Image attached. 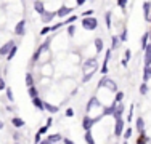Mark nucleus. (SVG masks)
Returning <instances> with one entry per match:
<instances>
[{
	"label": "nucleus",
	"instance_id": "nucleus-37",
	"mask_svg": "<svg viewBox=\"0 0 151 144\" xmlns=\"http://www.w3.org/2000/svg\"><path fill=\"white\" fill-rule=\"evenodd\" d=\"M5 90H6V99L13 102V99H15V96H13V91H11V88H10V87H6Z\"/></svg>",
	"mask_w": 151,
	"mask_h": 144
},
{
	"label": "nucleus",
	"instance_id": "nucleus-49",
	"mask_svg": "<svg viewBox=\"0 0 151 144\" xmlns=\"http://www.w3.org/2000/svg\"><path fill=\"white\" fill-rule=\"evenodd\" d=\"M92 15H93V10H88V11L82 13V16H92Z\"/></svg>",
	"mask_w": 151,
	"mask_h": 144
},
{
	"label": "nucleus",
	"instance_id": "nucleus-1",
	"mask_svg": "<svg viewBox=\"0 0 151 144\" xmlns=\"http://www.w3.org/2000/svg\"><path fill=\"white\" fill-rule=\"evenodd\" d=\"M98 88H108L109 91H113V93H116L118 91V83H116L113 78L106 77V75H103L100 78V82H98Z\"/></svg>",
	"mask_w": 151,
	"mask_h": 144
},
{
	"label": "nucleus",
	"instance_id": "nucleus-2",
	"mask_svg": "<svg viewBox=\"0 0 151 144\" xmlns=\"http://www.w3.org/2000/svg\"><path fill=\"white\" fill-rule=\"evenodd\" d=\"M82 27L85 30H95L98 27V19L93 18V16H84L82 19Z\"/></svg>",
	"mask_w": 151,
	"mask_h": 144
},
{
	"label": "nucleus",
	"instance_id": "nucleus-50",
	"mask_svg": "<svg viewBox=\"0 0 151 144\" xmlns=\"http://www.w3.org/2000/svg\"><path fill=\"white\" fill-rule=\"evenodd\" d=\"M85 2H87V0H76V5H77V6H80V5H84Z\"/></svg>",
	"mask_w": 151,
	"mask_h": 144
},
{
	"label": "nucleus",
	"instance_id": "nucleus-40",
	"mask_svg": "<svg viewBox=\"0 0 151 144\" xmlns=\"http://www.w3.org/2000/svg\"><path fill=\"white\" fill-rule=\"evenodd\" d=\"M127 37H129L127 35V30H124V32L119 35V40H121V42H127Z\"/></svg>",
	"mask_w": 151,
	"mask_h": 144
},
{
	"label": "nucleus",
	"instance_id": "nucleus-36",
	"mask_svg": "<svg viewBox=\"0 0 151 144\" xmlns=\"http://www.w3.org/2000/svg\"><path fill=\"white\" fill-rule=\"evenodd\" d=\"M146 93H148V83L143 82V83L140 85V95H146Z\"/></svg>",
	"mask_w": 151,
	"mask_h": 144
},
{
	"label": "nucleus",
	"instance_id": "nucleus-39",
	"mask_svg": "<svg viewBox=\"0 0 151 144\" xmlns=\"http://www.w3.org/2000/svg\"><path fill=\"white\" fill-rule=\"evenodd\" d=\"M51 32V27L50 26H45L42 30H40V35H47V34H50Z\"/></svg>",
	"mask_w": 151,
	"mask_h": 144
},
{
	"label": "nucleus",
	"instance_id": "nucleus-29",
	"mask_svg": "<svg viewBox=\"0 0 151 144\" xmlns=\"http://www.w3.org/2000/svg\"><path fill=\"white\" fill-rule=\"evenodd\" d=\"M148 141H150V139L146 138L145 131H143V133H140V136L137 138V144H143V143H148Z\"/></svg>",
	"mask_w": 151,
	"mask_h": 144
},
{
	"label": "nucleus",
	"instance_id": "nucleus-21",
	"mask_svg": "<svg viewBox=\"0 0 151 144\" xmlns=\"http://www.w3.org/2000/svg\"><path fill=\"white\" fill-rule=\"evenodd\" d=\"M103 48H105L103 40H101V39H95V50H97V53H101Z\"/></svg>",
	"mask_w": 151,
	"mask_h": 144
},
{
	"label": "nucleus",
	"instance_id": "nucleus-24",
	"mask_svg": "<svg viewBox=\"0 0 151 144\" xmlns=\"http://www.w3.org/2000/svg\"><path fill=\"white\" fill-rule=\"evenodd\" d=\"M16 51H18V47H16V45H15V47H11V50H10L8 53H6V56H5V58H6V61H11L13 58H15Z\"/></svg>",
	"mask_w": 151,
	"mask_h": 144
},
{
	"label": "nucleus",
	"instance_id": "nucleus-54",
	"mask_svg": "<svg viewBox=\"0 0 151 144\" xmlns=\"http://www.w3.org/2000/svg\"><path fill=\"white\" fill-rule=\"evenodd\" d=\"M2 128H3V123H2V122H0V130H2Z\"/></svg>",
	"mask_w": 151,
	"mask_h": 144
},
{
	"label": "nucleus",
	"instance_id": "nucleus-27",
	"mask_svg": "<svg viewBox=\"0 0 151 144\" xmlns=\"http://www.w3.org/2000/svg\"><path fill=\"white\" fill-rule=\"evenodd\" d=\"M111 15H113L111 11H106V15H105V21H106V27H108V29H111V26H113V21H111Z\"/></svg>",
	"mask_w": 151,
	"mask_h": 144
},
{
	"label": "nucleus",
	"instance_id": "nucleus-4",
	"mask_svg": "<svg viewBox=\"0 0 151 144\" xmlns=\"http://www.w3.org/2000/svg\"><path fill=\"white\" fill-rule=\"evenodd\" d=\"M124 128H125L124 119H122V117H118V119H116V123H114V136H116V138L122 136V133H124Z\"/></svg>",
	"mask_w": 151,
	"mask_h": 144
},
{
	"label": "nucleus",
	"instance_id": "nucleus-5",
	"mask_svg": "<svg viewBox=\"0 0 151 144\" xmlns=\"http://www.w3.org/2000/svg\"><path fill=\"white\" fill-rule=\"evenodd\" d=\"M40 16H42V23L43 24H50L55 19V16H56V11H48V10H45Z\"/></svg>",
	"mask_w": 151,
	"mask_h": 144
},
{
	"label": "nucleus",
	"instance_id": "nucleus-11",
	"mask_svg": "<svg viewBox=\"0 0 151 144\" xmlns=\"http://www.w3.org/2000/svg\"><path fill=\"white\" fill-rule=\"evenodd\" d=\"M124 111H125L124 104H122V102H118V106H116V111H114V114H113V117H114V119H118V117H122V114H124Z\"/></svg>",
	"mask_w": 151,
	"mask_h": 144
},
{
	"label": "nucleus",
	"instance_id": "nucleus-3",
	"mask_svg": "<svg viewBox=\"0 0 151 144\" xmlns=\"http://www.w3.org/2000/svg\"><path fill=\"white\" fill-rule=\"evenodd\" d=\"M101 117L103 115H98V117H88V115H85L84 120H82V128L84 130H92V126H93Z\"/></svg>",
	"mask_w": 151,
	"mask_h": 144
},
{
	"label": "nucleus",
	"instance_id": "nucleus-8",
	"mask_svg": "<svg viewBox=\"0 0 151 144\" xmlns=\"http://www.w3.org/2000/svg\"><path fill=\"white\" fill-rule=\"evenodd\" d=\"M74 8H71V6H61V8H58L56 11V16H60V18H66L68 15H71L73 13Z\"/></svg>",
	"mask_w": 151,
	"mask_h": 144
},
{
	"label": "nucleus",
	"instance_id": "nucleus-38",
	"mask_svg": "<svg viewBox=\"0 0 151 144\" xmlns=\"http://www.w3.org/2000/svg\"><path fill=\"white\" fill-rule=\"evenodd\" d=\"M122 99H124V93H122V91H116V98H114V101L116 102H122Z\"/></svg>",
	"mask_w": 151,
	"mask_h": 144
},
{
	"label": "nucleus",
	"instance_id": "nucleus-26",
	"mask_svg": "<svg viewBox=\"0 0 151 144\" xmlns=\"http://www.w3.org/2000/svg\"><path fill=\"white\" fill-rule=\"evenodd\" d=\"M24 80H26V85H27V87H32V85H34V77H32V74H31V72H26Z\"/></svg>",
	"mask_w": 151,
	"mask_h": 144
},
{
	"label": "nucleus",
	"instance_id": "nucleus-23",
	"mask_svg": "<svg viewBox=\"0 0 151 144\" xmlns=\"http://www.w3.org/2000/svg\"><path fill=\"white\" fill-rule=\"evenodd\" d=\"M84 139H85V143H88V144H93V143H95L93 135H92L90 130H85V136H84Z\"/></svg>",
	"mask_w": 151,
	"mask_h": 144
},
{
	"label": "nucleus",
	"instance_id": "nucleus-32",
	"mask_svg": "<svg viewBox=\"0 0 151 144\" xmlns=\"http://www.w3.org/2000/svg\"><path fill=\"white\" fill-rule=\"evenodd\" d=\"M42 51H43V48H42V47H39V48H37V51L32 54V63H37V59L40 58V53H42Z\"/></svg>",
	"mask_w": 151,
	"mask_h": 144
},
{
	"label": "nucleus",
	"instance_id": "nucleus-48",
	"mask_svg": "<svg viewBox=\"0 0 151 144\" xmlns=\"http://www.w3.org/2000/svg\"><path fill=\"white\" fill-rule=\"evenodd\" d=\"M6 88V85H5V82H3V78L0 77V90H5Z\"/></svg>",
	"mask_w": 151,
	"mask_h": 144
},
{
	"label": "nucleus",
	"instance_id": "nucleus-20",
	"mask_svg": "<svg viewBox=\"0 0 151 144\" xmlns=\"http://www.w3.org/2000/svg\"><path fill=\"white\" fill-rule=\"evenodd\" d=\"M92 107H100V102H98V98H92L87 104V112L92 111Z\"/></svg>",
	"mask_w": 151,
	"mask_h": 144
},
{
	"label": "nucleus",
	"instance_id": "nucleus-47",
	"mask_svg": "<svg viewBox=\"0 0 151 144\" xmlns=\"http://www.w3.org/2000/svg\"><path fill=\"white\" fill-rule=\"evenodd\" d=\"M40 136H42V135H40V133H37V135H36V138H34V143H40V141H42V139H40Z\"/></svg>",
	"mask_w": 151,
	"mask_h": 144
},
{
	"label": "nucleus",
	"instance_id": "nucleus-31",
	"mask_svg": "<svg viewBox=\"0 0 151 144\" xmlns=\"http://www.w3.org/2000/svg\"><path fill=\"white\" fill-rule=\"evenodd\" d=\"M68 35L69 37H74L76 35V24H68Z\"/></svg>",
	"mask_w": 151,
	"mask_h": 144
},
{
	"label": "nucleus",
	"instance_id": "nucleus-53",
	"mask_svg": "<svg viewBox=\"0 0 151 144\" xmlns=\"http://www.w3.org/2000/svg\"><path fill=\"white\" fill-rule=\"evenodd\" d=\"M121 64H122V66H124V67H125V66H127V64H129V61H127V59H122V61H121Z\"/></svg>",
	"mask_w": 151,
	"mask_h": 144
},
{
	"label": "nucleus",
	"instance_id": "nucleus-35",
	"mask_svg": "<svg viewBox=\"0 0 151 144\" xmlns=\"http://www.w3.org/2000/svg\"><path fill=\"white\" fill-rule=\"evenodd\" d=\"M127 3H129V0H118V6L122 10V11H125V8H127Z\"/></svg>",
	"mask_w": 151,
	"mask_h": 144
},
{
	"label": "nucleus",
	"instance_id": "nucleus-17",
	"mask_svg": "<svg viewBox=\"0 0 151 144\" xmlns=\"http://www.w3.org/2000/svg\"><path fill=\"white\" fill-rule=\"evenodd\" d=\"M11 125L15 126V128H23V126H24V120H23L21 117H13Z\"/></svg>",
	"mask_w": 151,
	"mask_h": 144
},
{
	"label": "nucleus",
	"instance_id": "nucleus-19",
	"mask_svg": "<svg viewBox=\"0 0 151 144\" xmlns=\"http://www.w3.org/2000/svg\"><path fill=\"white\" fill-rule=\"evenodd\" d=\"M47 139H48L50 144H51V143H61V141H63V136H61L60 133H55V135H50Z\"/></svg>",
	"mask_w": 151,
	"mask_h": 144
},
{
	"label": "nucleus",
	"instance_id": "nucleus-34",
	"mask_svg": "<svg viewBox=\"0 0 151 144\" xmlns=\"http://www.w3.org/2000/svg\"><path fill=\"white\" fill-rule=\"evenodd\" d=\"M119 42H121V40H119V37H113L111 39V50H116V48H118V45H119Z\"/></svg>",
	"mask_w": 151,
	"mask_h": 144
},
{
	"label": "nucleus",
	"instance_id": "nucleus-10",
	"mask_svg": "<svg viewBox=\"0 0 151 144\" xmlns=\"http://www.w3.org/2000/svg\"><path fill=\"white\" fill-rule=\"evenodd\" d=\"M116 106H118V102H116V101H113V104L109 106V107H105V109H103V112H101V114H103V117H106V115H113V114H114Z\"/></svg>",
	"mask_w": 151,
	"mask_h": 144
},
{
	"label": "nucleus",
	"instance_id": "nucleus-7",
	"mask_svg": "<svg viewBox=\"0 0 151 144\" xmlns=\"http://www.w3.org/2000/svg\"><path fill=\"white\" fill-rule=\"evenodd\" d=\"M15 40H8V42L5 43L2 48H0V56H6V53H8L10 50H11V47H15Z\"/></svg>",
	"mask_w": 151,
	"mask_h": 144
},
{
	"label": "nucleus",
	"instance_id": "nucleus-28",
	"mask_svg": "<svg viewBox=\"0 0 151 144\" xmlns=\"http://www.w3.org/2000/svg\"><path fill=\"white\" fill-rule=\"evenodd\" d=\"M95 72H97V69H92L90 72H87V74L84 75V78H82V82H84V83H87V82H88V80H90V78L95 75Z\"/></svg>",
	"mask_w": 151,
	"mask_h": 144
},
{
	"label": "nucleus",
	"instance_id": "nucleus-18",
	"mask_svg": "<svg viewBox=\"0 0 151 144\" xmlns=\"http://www.w3.org/2000/svg\"><path fill=\"white\" fill-rule=\"evenodd\" d=\"M148 40H150V32H145L142 35V40H140V48L142 50H145L146 45H148Z\"/></svg>",
	"mask_w": 151,
	"mask_h": 144
},
{
	"label": "nucleus",
	"instance_id": "nucleus-22",
	"mask_svg": "<svg viewBox=\"0 0 151 144\" xmlns=\"http://www.w3.org/2000/svg\"><path fill=\"white\" fill-rule=\"evenodd\" d=\"M27 93H29L31 98H37L39 96V90L36 88V85H32V87H27Z\"/></svg>",
	"mask_w": 151,
	"mask_h": 144
},
{
	"label": "nucleus",
	"instance_id": "nucleus-30",
	"mask_svg": "<svg viewBox=\"0 0 151 144\" xmlns=\"http://www.w3.org/2000/svg\"><path fill=\"white\" fill-rule=\"evenodd\" d=\"M76 21H79V16H77V15H73V16H69L66 21H63V24H64V26H68V24H73V23H76Z\"/></svg>",
	"mask_w": 151,
	"mask_h": 144
},
{
	"label": "nucleus",
	"instance_id": "nucleus-42",
	"mask_svg": "<svg viewBox=\"0 0 151 144\" xmlns=\"http://www.w3.org/2000/svg\"><path fill=\"white\" fill-rule=\"evenodd\" d=\"M130 58H132V51H130V50H125V53H124V59L130 61Z\"/></svg>",
	"mask_w": 151,
	"mask_h": 144
},
{
	"label": "nucleus",
	"instance_id": "nucleus-55",
	"mask_svg": "<svg viewBox=\"0 0 151 144\" xmlns=\"http://www.w3.org/2000/svg\"><path fill=\"white\" fill-rule=\"evenodd\" d=\"M150 34H151V32H150Z\"/></svg>",
	"mask_w": 151,
	"mask_h": 144
},
{
	"label": "nucleus",
	"instance_id": "nucleus-45",
	"mask_svg": "<svg viewBox=\"0 0 151 144\" xmlns=\"http://www.w3.org/2000/svg\"><path fill=\"white\" fill-rule=\"evenodd\" d=\"M66 117H74V109H66Z\"/></svg>",
	"mask_w": 151,
	"mask_h": 144
},
{
	"label": "nucleus",
	"instance_id": "nucleus-41",
	"mask_svg": "<svg viewBox=\"0 0 151 144\" xmlns=\"http://www.w3.org/2000/svg\"><path fill=\"white\" fill-rule=\"evenodd\" d=\"M133 107H135V106H130V111H129V115H127V120H129V122H130V120H132V117H133Z\"/></svg>",
	"mask_w": 151,
	"mask_h": 144
},
{
	"label": "nucleus",
	"instance_id": "nucleus-25",
	"mask_svg": "<svg viewBox=\"0 0 151 144\" xmlns=\"http://www.w3.org/2000/svg\"><path fill=\"white\" fill-rule=\"evenodd\" d=\"M143 80L145 82L151 80V66H145V71H143Z\"/></svg>",
	"mask_w": 151,
	"mask_h": 144
},
{
	"label": "nucleus",
	"instance_id": "nucleus-12",
	"mask_svg": "<svg viewBox=\"0 0 151 144\" xmlns=\"http://www.w3.org/2000/svg\"><path fill=\"white\" fill-rule=\"evenodd\" d=\"M32 104H34V107L37 109V111H45V107H43V101L42 99L39 98V96H37V98H32Z\"/></svg>",
	"mask_w": 151,
	"mask_h": 144
},
{
	"label": "nucleus",
	"instance_id": "nucleus-16",
	"mask_svg": "<svg viewBox=\"0 0 151 144\" xmlns=\"http://www.w3.org/2000/svg\"><path fill=\"white\" fill-rule=\"evenodd\" d=\"M135 128L138 130V133L145 131V120H143L142 117H138V119L135 120Z\"/></svg>",
	"mask_w": 151,
	"mask_h": 144
},
{
	"label": "nucleus",
	"instance_id": "nucleus-6",
	"mask_svg": "<svg viewBox=\"0 0 151 144\" xmlns=\"http://www.w3.org/2000/svg\"><path fill=\"white\" fill-rule=\"evenodd\" d=\"M15 34H16V35H19V37H23V35L26 34V21H24V19H21V21L16 23V26H15Z\"/></svg>",
	"mask_w": 151,
	"mask_h": 144
},
{
	"label": "nucleus",
	"instance_id": "nucleus-51",
	"mask_svg": "<svg viewBox=\"0 0 151 144\" xmlns=\"http://www.w3.org/2000/svg\"><path fill=\"white\" fill-rule=\"evenodd\" d=\"M51 125H53V119L48 117V119H47V126H51Z\"/></svg>",
	"mask_w": 151,
	"mask_h": 144
},
{
	"label": "nucleus",
	"instance_id": "nucleus-46",
	"mask_svg": "<svg viewBox=\"0 0 151 144\" xmlns=\"http://www.w3.org/2000/svg\"><path fill=\"white\" fill-rule=\"evenodd\" d=\"M108 74V64H103L101 66V75H106Z\"/></svg>",
	"mask_w": 151,
	"mask_h": 144
},
{
	"label": "nucleus",
	"instance_id": "nucleus-14",
	"mask_svg": "<svg viewBox=\"0 0 151 144\" xmlns=\"http://www.w3.org/2000/svg\"><path fill=\"white\" fill-rule=\"evenodd\" d=\"M143 13H145V21H150V15H151V2L143 3Z\"/></svg>",
	"mask_w": 151,
	"mask_h": 144
},
{
	"label": "nucleus",
	"instance_id": "nucleus-33",
	"mask_svg": "<svg viewBox=\"0 0 151 144\" xmlns=\"http://www.w3.org/2000/svg\"><path fill=\"white\" fill-rule=\"evenodd\" d=\"M132 131H133V130L130 128V126H127V130H124V133H122V136H124V139H125V141H129V138L132 136Z\"/></svg>",
	"mask_w": 151,
	"mask_h": 144
},
{
	"label": "nucleus",
	"instance_id": "nucleus-9",
	"mask_svg": "<svg viewBox=\"0 0 151 144\" xmlns=\"http://www.w3.org/2000/svg\"><path fill=\"white\" fill-rule=\"evenodd\" d=\"M34 11L39 13V15H42V13L45 11V6H43L42 0H34Z\"/></svg>",
	"mask_w": 151,
	"mask_h": 144
},
{
	"label": "nucleus",
	"instance_id": "nucleus-15",
	"mask_svg": "<svg viewBox=\"0 0 151 144\" xmlns=\"http://www.w3.org/2000/svg\"><path fill=\"white\" fill-rule=\"evenodd\" d=\"M43 107H45V111H48L50 114H56L58 111H60V107L55 104H50V102H43Z\"/></svg>",
	"mask_w": 151,
	"mask_h": 144
},
{
	"label": "nucleus",
	"instance_id": "nucleus-13",
	"mask_svg": "<svg viewBox=\"0 0 151 144\" xmlns=\"http://www.w3.org/2000/svg\"><path fill=\"white\" fill-rule=\"evenodd\" d=\"M97 64H98V63H97V59H95V58H92V59L85 61L82 67H84V71H87L88 67H90V69H97Z\"/></svg>",
	"mask_w": 151,
	"mask_h": 144
},
{
	"label": "nucleus",
	"instance_id": "nucleus-52",
	"mask_svg": "<svg viewBox=\"0 0 151 144\" xmlns=\"http://www.w3.org/2000/svg\"><path fill=\"white\" fill-rule=\"evenodd\" d=\"M63 143H64V144H74L71 139H68V138H63Z\"/></svg>",
	"mask_w": 151,
	"mask_h": 144
},
{
	"label": "nucleus",
	"instance_id": "nucleus-44",
	"mask_svg": "<svg viewBox=\"0 0 151 144\" xmlns=\"http://www.w3.org/2000/svg\"><path fill=\"white\" fill-rule=\"evenodd\" d=\"M61 26H63V23H58V24H53V26H50V27H51V32H55L56 29H60Z\"/></svg>",
	"mask_w": 151,
	"mask_h": 144
},
{
	"label": "nucleus",
	"instance_id": "nucleus-43",
	"mask_svg": "<svg viewBox=\"0 0 151 144\" xmlns=\"http://www.w3.org/2000/svg\"><path fill=\"white\" fill-rule=\"evenodd\" d=\"M47 131H48V126H40V128H39V133H40V135H47Z\"/></svg>",
	"mask_w": 151,
	"mask_h": 144
}]
</instances>
